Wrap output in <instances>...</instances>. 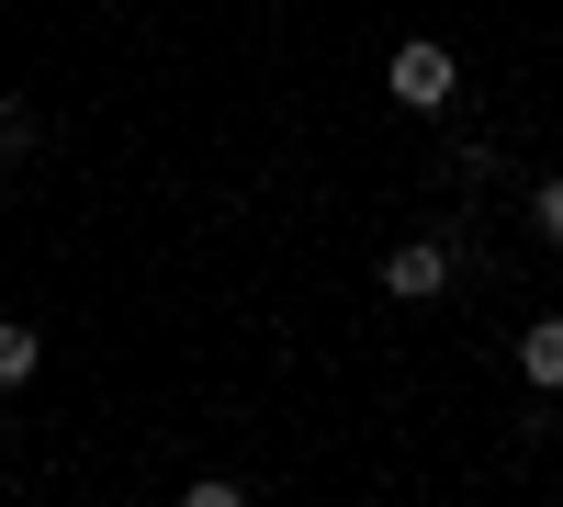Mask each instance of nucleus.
I'll list each match as a JSON object with an SVG mask.
<instances>
[{"mask_svg": "<svg viewBox=\"0 0 563 507\" xmlns=\"http://www.w3.org/2000/svg\"><path fill=\"white\" fill-rule=\"evenodd\" d=\"M384 90H395L406 113H440L451 90H462V68H451V45H429V34H417V45H395V57H384Z\"/></svg>", "mask_w": 563, "mask_h": 507, "instance_id": "f257e3e1", "label": "nucleus"}, {"mask_svg": "<svg viewBox=\"0 0 563 507\" xmlns=\"http://www.w3.org/2000/svg\"><path fill=\"white\" fill-rule=\"evenodd\" d=\"M384 294H406V305H440V294H451V249H440V238H406V249L384 260Z\"/></svg>", "mask_w": 563, "mask_h": 507, "instance_id": "f03ea898", "label": "nucleus"}, {"mask_svg": "<svg viewBox=\"0 0 563 507\" xmlns=\"http://www.w3.org/2000/svg\"><path fill=\"white\" fill-rule=\"evenodd\" d=\"M519 384H541V395H563V316H541V328L519 339Z\"/></svg>", "mask_w": 563, "mask_h": 507, "instance_id": "7ed1b4c3", "label": "nucleus"}, {"mask_svg": "<svg viewBox=\"0 0 563 507\" xmlns=\"http://www.w3.org/2000/svg\"><path fill=\"white\" fill-rule=\"evenodd\" d=\"M34 361H45V339H34V328H12V316H0V384H34Z\"/></svg>", "mask_w": 563, "mask_h": 507, "instance_id": "20e7f679", "label": "nucleus"}, {"mask_svg": "<svg viewBox=\"0 0 563 507\" xmlns=\"http://www.w3.org/2000/svg\"><path fill=\"white\" fill-rule=\"evenodd\" d=\"M530 225H541V238L563 249V180H541V192H530Z\"/></svg>", "mask_w": 563, "mask_h": 507, "instance_id": "39448f33", "label": "nucleus"}, {"mask_svg": "<svg viewBox=\"0 0 563 507\" xmlns=\"http://www.w3.org/2000/svg\"><path fill=\"white\" fill-rule=\"evenodd\" d=\"M180 507H249V496L225 485V474H203V485H180Z\"/></svg>", "mask_w": 563, "mask_h": 507, "instance_id": "423d86ee", "label": "nucleus"}, {"mask_svg": "<svg viewBox=\"0 0 563 507\" xmlns=\"http://www.w3.org/2000/svg\"><path fill=\"white\" fill-rule=\"evenodd\" d=\"M23 147V102H12V90H0V158H12Z\"/></svg>", "mask_w": 563, "mask_h": 507, "instance_id": "0eeeda50", "label": "nucleus"}]
</instances>
